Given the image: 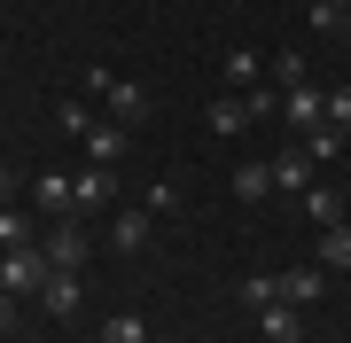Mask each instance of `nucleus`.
Here are the masks:
<instances>
[{
    "label": "nucleus",
    "instance_id": "obj_1",
    "mask_svg": "<svg viewBox=\"0 0 351 343\" xmlns=\"http://www.w3.org/2000/svg\"><path fill=\"white\" fill-rule=\"evenodd\" d=\"M86 94L101 102V117H117V125H141V117H149V86H141V78H117V71H86Z\"/></svg>",
    "mask_w": 351,
    "mask_h": 343
},
{
    "label": "nucleus",
    "instance_id": "obj_2",
    "mask_svg": "<svg viewBox=\"0 0 351 343\" xmlns=\"http://www.w3.org/2000/svg\"><path fill=\"white\" fill-rule=\"evenodd\" d=\"M39 250H47V266L55 273H78V266H86V257H94V242H86V218H47V234H39Z\"/></svg>",
    "mask_w": 351,
    "mask_h": 343
},
{
    "label": "nucleus",
    "instance_id": "obj_3",
    "mask_svg": "<svg viewBox=\"0 0 351 343\" xmlns=\"http://www.w3.org/2000/svg\"><path fill=\"white\" fill-rule=\"evenodd\" d=\"M47 250H39V242H24V250H8L0 257V296H32V289H47Z\"/></svg>",
    "mask_w": 351,
    "mask_h": 343
},
{
    "label": "nucleus",
    "instance_id": "obj_4",
    "mask_svg": "<svg viewBox=\"0 0 351 343\" xmlns=\"http://www.w3.org/2000/svg\"><path fill=\"white\" fill-rule=\"evenodd\" d=\"M78 140H86V156H94L101 172H117V164L133 156V125H117V117H94V125L78 133Z\"/></svg>",
    "mask_w": 351,
    "mask_h": 343
},
{
    "label": "nucleus",
    "instance_id": "obj_5",
    "mask_svg": "<svg viewBox=\"0 0 351 343\" xmlns=\"http://www.w3.org/2000/svg\"><path fill=\"white\" fill-rule=\"evenodd\" d=\"M320 117H328V86H313V78H304V86L281 94V125H289V133H313Z\"/></svg>",
    "mask_w": 351,
    "mask_h": 343
},
{
    "label": "nucleus",
    "instance_id": "obj_6",
    "mask_svg": "<svg viewBox=\"0 0 351 343\" xmlns=\"http://www.w3.org/2000/svg\"><path fill=\"white\" fill-rule=\"evenodd\" d=\"M149 234H156V211H110V250L117 257H141Z\"/></svg>",
    "mask_w": 351,
    "mask_h": 343
},
{
    "label": "nucleus",
    "instance_id": "obj_7",
    "mask_svg": "<svg viewBox=\"0 0 351 343\" xmlns=\"http://www.w3.org/2000/svg\"><path fill=\"white\" fill-rule=\"evenodd\" d=\"M313 172H320V164H313L304 149H281V156H274V195H289V203H297V195L313 188Z\"/></svg>",
    "mask_w": 351,
    "mask_h": 343
},
{
    "label": "nucleus",
    "instance_id": "obj_8",
    "mask_svg": "<svg viewBox=\"0 0 351 343\" xmlns=\"http://www.w3.org/2000/svg\"><path fill=\"white\" fill-rule=\"evenodd\" d=\"M320 289H328V266H320V257H313V266H289V273H281V305H297V312L313 305Z\"/></svg>",
    "mask_w": 351,
    "mask_h": 343
},
{
    "label": "nucleus",
    "instance_id": "obj_9",
    "mask_svg": "<svg viewBox=\"0 0 351 343\" xmlns=\"http://www.w3.org/2000/svg\"><path fill=\"white\" fill-rule=\"evenodd\" d=\"M71 188H78L71 172H39V179H32V203L47 211V218H71Z\"/></svg>",
    "mask_w": 351,
    "mask_h": 343
},
{
    "label": "nucleus",
    "instance_id": "obj_10",
    "mask_svg": "<svg viewBox=\"0 0 351 343\" xmlns=\"http://www.w3.org/2000/svg\"><path fill=\"white\" fill-rule=\"evenodd\" d=\"M250 117H258V110H250V102H242V94H219V102H211V110H203V125H211L219 140H234L242 125H250Z\"/></svg>",
    "mask_w": 351,
    "mask_h": 343
},
{
    "label": "nucleus",
    "instance_id": "obj_11",
    "mask_svg": "<svg viewBox=\"0 0 351 343\" xmlns=\"http://www.w3.org/2000/svg\"><path fill=\"white\" fill-rule=\"evenodd\" d=\"M110 195H117V172H101V164H94V172H78V188H71V211L86 218V211H101V203H110Z\"/></svg>",
    "mask_w": 351,
    "mask_h": 343
},
{
    "label": "nucleus",
    "instance_id": "obj_12",
    "mask_svg": "<svg viewBox=\"0 0 351 343\" xmlns=\"http://www.w3.org/2000/svg\"><path fill=\"white\" fill-rule=\"evenodd\" d=\"M297 211H304V218H313V227H336V218H351V211H343V195H336V188H328V179H313V188H304V195H297Z\"/></svg>",
    "mask_w": 351,
    "mask_h": 343
},
{
    "label": "nucleus",
    "instance_id": "obj_13",
    "mask_svg": "<svg viewBox=\"0 0 351 343\" xmlns=\"http://www.w3.org/2000/svg\"><path fill=\"white\" fill-rule=\"evenodd\" d=\"M234 195H242V203H265V195H274V156H250V164H234Z\"/></svg>",
    "mask_w": 351,
    "mask_h": 343
},
{
    "label": "nucleus",
    "instance_id": "obj_14",
    "mask_svg": "<svg viewBox=\"0 0 351 343\" xmlns=\"http://www.w3.org/2000/svg\"><path fill=\"white\" fill-rule=\"evenodd\" d=\"M234 305H242V312L281 305V273H242V281H234Z\"/></svg>",
    "mask_w": 351,
    "mask_h": 343
},
{
    "label": "nucleus",
    "instance_id": "obj_15",
    "mask_svg": "<svg viewBox=\"0 0 351 343\" xmlns=\"http://www.w3.org/2000/svg\"><path fill=\"white\" fill-rule=\"evenodd\" d=\"M39 305H47L55 320H71L78 305H86V289H78V273H47V289H39Z\"/></svg>",
    "mask_w": 351,
    "mask_h": 343
},
{
    "label": "nucleus",
    "instance_id": "obj_16",
    "mask_svg": "<svg viewBox=\"0 0 351 343\" xmlns=\"http://www.w3.org/2000/svg\"><path fill=\"white\" fill-rule=\"evenodd\" d=\"M313 257H320L328 273H351V218H336V227H320V250H313Z\"/></svg>",
    "mask_w": 351,
    "mask_h": 343
},
{
    "label": "nucleus",
    "instance_id": "obj_17",
    "mask_svg": "<svg viewBox=\"0 0 351 343\" xmlns=\"http://www.w3.org/2000/svg\"><path fill=\"white\" fill-rule=\"evenodd\" d=\"M258 328H265V343H297V335H304V312H297V305H265Z\"/></svg>",
    "mask_w": 351,
    "mask_h": 343
},
{
    "label": "nucleus",
    "instance_id": "obj_18",
    "mask_svg": "<svg viewBox=\"0 0 351 343\" xmlns=\"http://www.w3.org/2000/svg\"><path fill=\"white\" fill-rule=\"evenodd\" d=\"M24 242H39V227H32V211H0V257H8V250H24Z\"/></svg>",
    "mask_w": 351,
    "mask_h": 343
},
{
    "label": "nucleus",
    "instance_id": "obj_19",
    "mask_svg": "<svg viewBox=\"0 0 351 343\" xmlns=\"http://www.w3.org/2000/svg\"><path fill=\"white\" fill-rule=\"evenodd\" d=\"M343 140H351V133H336V125H313V133H304V156H313V164H336V156H343Z\"/></svg>",
    "mask_w": 351,
    "mask_h": 343
},
{
    "label": "nucleus",
    "instance_id": "obj_20",
    "mask_svg": "<svg viewBox=\"0 0 351 343\" xmlns=\"http://www.w3.org/2000/svg\"><path fill=\"white\" fill-rule=\"evenodd\" d=\"M101 343H156V335L141 312H117V320H101Z\"/></svg>",
    "mask_w": 351,
    "mask_h": 343
},
{
    "label": "nucleus",
    "instance_id": "obj_21",
    "mask_svg": "<svg viewBox=\"0 0 351 343\" xmlns=\"http://www.w3.org/2000/svg\"><path fill=\"white\" fill-rule=\"evenodd\" d=\"M226 78H234L242 94H250V86H265V71H258V55H250V47H234V55H226Z\"/></svg>",
    "mask_w": 351,
    "mask_h": 343
},
{
    "label": "nucleus",
    "instance_id": "obj_22",
    "mask_svg": "<svg viewBox=\"0 0 351 343\" xmlns=\"http://www.w3.org/2000/svg\"><path fill=\"white\" fill-rule=\"evenodd\" d=\"M304 24H313L320 39H336V31H343V0H313V8H304Z\"/></svg>",
    "mask_w": 351,
    "mask_h": 343
},
{
    "label": "nucleus",
    "instance_id": "obj_23",
    "mask_svg": "<svg viewBox=\"0 0 351 343\" xmlns=\"http://www.w3.org/2000/svg\"><path fill=\"white\" fill-rule=\"evenodd\" d=\"M320 125H336V133H351V86H328V117Z\"/></svg>",
    "mask_w": 351,
    "mask_h": 343
},
{
    "label": "nucleus",
    "instance_id": "obj_24",
    "mask_svg": "<svg viewBox=\"0 0 351 343\" xmlns=\"http://www.w3.org/2000/svg\"><path fill=\"white\" fill-rule=\"evenodd\" d=\"M274 86H281V94H289V86H304V55H297V47L274 63Z\"/></svg>",
    "mask_w": 351,
    "mask_h": 343
},
{
    "label": "nucleus",
    "instance_id": "obj_25",
    "mask_svg": "<svg viewBox=\"0 0 351 343\" xmlns=\"http://www.w3.org/2000/svg\"><path fill=\"white\" fill-rule=\"evenodd\" d=\"M141 211H156V218H172V211H180V188H172V179H156V188H149V203H141Z\"/></svg>",
    "mask_w": 351,
    "mask_h": 343
},
{
    "label": "nucleus",
    "instance_id": "obj_26",
    "mask_svg": "<svg viewBox=\"0 0 351 343\" xmlns=\"http://www.w3.org/2000/svg\"><path fill=\"white\" fill-rule=\"evenodd\" d=\"M55 117H63V133H71V140L94 125V110H86V102H55Z\"/></svg>",
    "mask_w": 351,
    "mask_h": 343
},
{
    "label": "nucleus",
    "instance_id": "obj_27",
    "mask_svg": "<svg viewBox=\"0 0 351 343\" xmlns=\"http://www.w3.org/2000/svg\"><path fill=\"white\" fill-rule=\"evenodd\" d=\"M8 203H16V179H8V172H0V211H8Z\"/></svg>",
    "mask_w": 351,
    "mask_h": 343
},
{
    "label": "nucleus",
    "instance_id": "obj_28",
    "mask_svg": "<svg viewBox=\"0 0 351 343\" xmlns=\"http://www.w3.org/2000/svg\"><path fill=\"white\" fill-rule=\"evenodd\" d=\"M0 343H8V296H0Z\"/></svg>",
    "mask_w": 351,
    "mask_h": 343
},
{
    "label": "nucleus",
    "instance_id": "obj_29",
    "mask_svg": "<svg viewBox=\"0 0 351 343\" xmlns=\"http://www.w3.org/2000/svg\"><path fill=\"white\" fill-rule=\"evenodd\" d=\"M343 31H351V0H343Z\"/></svg>",
    "mask_w": 351,
    "mask_h": 343
},
{
    "label": "nucleus",
    "instance_id": "obj_30",
    "mask_svg": "<svg viewBox=\"0 0 351 343\" xmlns=\"http://www.w3.org/2000/svg\"><path fill=\"white\" fill-rule=\"evenodd\" d=\"M343 281H351V273H343Z\"/></svg>",
    "mask_w": 351,
    "mask_h": 343
},
{
    "label": "nucleus",
    "instance_id": "obj_31",
    "mask_svg": "<svg viewBox=\"0 0 351 343\" xmlns=\"http://www.w3.org/2000/svg\"><path fill=\"white\" fill-rule=\"evenodd\" d=\"M172 343H180V335H172Z\"/></svg>",
    "mask_w": 351,
    "mask_h": 343
}]
</instances>
